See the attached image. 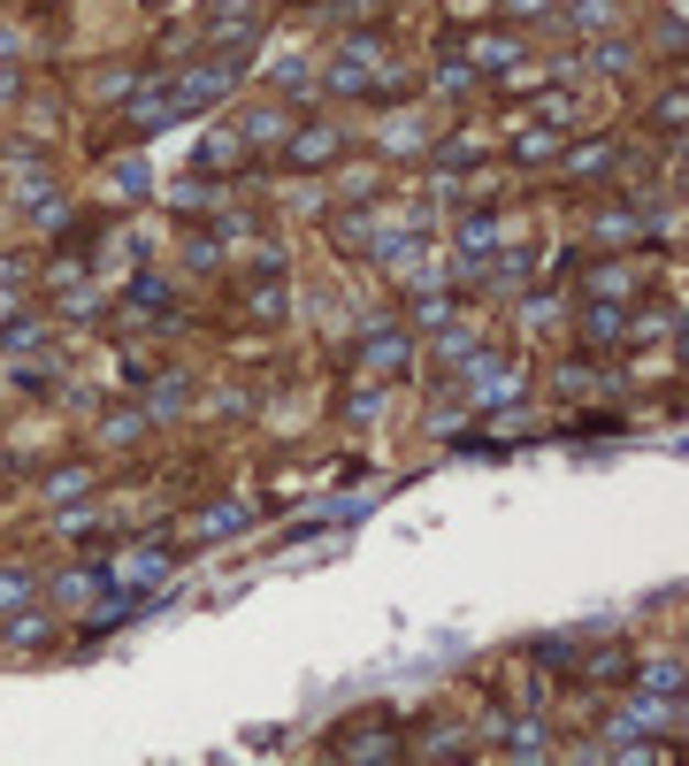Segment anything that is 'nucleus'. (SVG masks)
<instances>
[{
	"label": "nucleus",
	"mask_w": 689,
	"mask_h": 766,
	"mask_svg": "<svg viewBox=\"0 0 689 766\" xmlns=\"http://www.w3.org/2000/svg\"><path fill=\"white\" fill-rule=\"evenodd\" d=\"M238 77H245V62H238V54H199L192 69H176V77H169V100H176V116H199V108H222V100L238 93Z\"/></svg>",
	"instance_id": "1"
},
{
	"label": "nucleus",
	"mask_w": 689,
	"mask_h": 766,
	"mask_svg": "<svg viewBox=\"0 0 689 766\" xmlns=\"http://www.w3.org/2000/svg\"><path fill=\"white\" fill-rule=\"evenodd\" d=\"M100 583H108L116 598H139V591L169 583V552H162V544H131V552H116V560L100 568Z\"/></svg>",
	"instance_id": "2"
},
{
	"label": "nucleus",
	"mask_w": 689,
	"mask_h": 766,
	"mask_svg": "<svg viewBox=\"0 0 689 766\" xmlns=\"http://www.w3.org/2000/svg\"><path fill=\"white\" fill-rule=\"evenodd\" d=\"M322 85L330 93H375V46L368 39H344L338 54L322 62Z\"/></svg>",
	"instance_id": "3"
},
{
	"label": "nucleus",
	"mask_w": 689,
	"mask_h": 766,
	"mask_svg": "<svg viewBox=\"0 0 689 766\" xmlns=\"http://www.w3.org/2000/svg\"><path fill=\"white\" fill-rule=\"evenodd\" d=\"M123 123H131L139 139H154V131H169V123H184V116H176V100H169V77H154V85H139V93H131V108H123Z\"/></svg>",
	"instance_id": "4"
},
{
	"label": "nucleus",
	"mask_w": 689,
	"mask_h": 766,
	"mask_svg": "<svg viewBox=\"0 0 689 766\" xmlns=\"http://www.w3.org/2000/svg\"><path fill=\"white\" fill-rule=\"evenodd\" d=\"M406 360H414V337H406V330H368V337H360V368H368V376H398Z\"/></svg>",
	"instance_id": "5"
},
{
	"label": "nucleus",
	"mask_w": 689,
	"mask_h": 766,
	"mask_svg": "<svg viewBox=\"0 0 689 766\" xmlns=\"http://www.w3.org/2000/svg\"><path fill=\"white\" fill-rule=\"evenodd\" d=\"M338 123H299L292 139H284V153H292V169H322V161H338Z\"/></svg>",
	"instance_id": "6"
},
{
	"label": "nucleus",
	"mask_w": 689,
	"mask_h": 766,
	"mask_svg": "<svg viewBox=\"0 0 689 766\" xmlns=\"http://www.w3.org/2000/svg\"><path fill=\"white\" fill-rule=\"evenodd\" d=\"M575 330H582V345H621L628 314H621V300H590V306H575Z\"/></svg>",
	"instance_id": "7"
},
{
	"label": "nucleus",
	"mask_w": 689,
	"mask_h": 766,
	"mask_svg": "<svg viewBox=\"0 0 689 766\" xmlns=\"http://www.w3.org/2000/svg\"><path fill=\"white\" fill-rule=\"evenodd\" d=\"M284 139H292V116H284V108H245L238 147H284Z\"/></svg>",
	"instance_id": "8"
},
{
	"label": "nucleus",
	"mask_w": 689,
	"mask_h": 766,
	"mask_svg": "<svg viewBox=\"0 0 689 766\" xmlns=\"http://www.w3.org/2000/svg\"><path fill=\"white\" fill-rule=\"evenodd\" d=\"M590 238H598V246H628V238H652V215H644V207H613V215H598V223H590Z\"/></svg>",
	"instance_id": "9"
},
{
	"label": "nucleus",
	"mask_w": 689,
	"mask_h": 766,
	"mask_svg": "<svg viewBox=\"0 0 689 766\" xmlns=\"http://www.w3.org/2000/svg\"><path fill=\"white\" fill-rule=\"evenodd\" d=\"M514 62H521V39H499V31L468 46V69H475V77H506Z\"/></svg>",
	"instance_id": "10"
},
{
	"label": "nucleus",
	"mask_w": 689,
	"mask_h": 766,
	"mask_svg": "<svg viewBox=\"0 0 689 766\" xmlns=\"http://www.w3.org/2000/svg\"><path fill=\"white\" fill-rule=\"evenodd\" d=\"M582 62H590V69H598V77H621V69H628V62H636V46H628V39H621V31H598V39H590V46H582Z\"/></svg>",
	"instance_id": "11"
},
{
	"label": "nucleus",
	"mask_w": 689,
	"mask_h": 766,
	"mask_svg": "<svg viewBox=\"0 0 689 766\" xmlns=\"http://www.w3.org/2000/svg\"><path fill=\"white\" fill-rule=\"evenodd\" d=\"M452 246H460V261H491L499 253V215H468L452 230Z\"/></svg>",
	"instance_id": "12"
},
{
	"label": "nucleus",
	"mask_w": 689,
	"mask_h": 766,
	"mask_svg": "<svg viewBox=\"0 0 689 766\" xmlns=\"http://www.w3.org/2000/svg\"><path fill=\"white\" fill-rule=\"evenodd\" d=\"M628 729H675V698H652V690H644V698H628L613 736H628Z\"/></svg>",
	"instance_id": "13"
},
{
	"label": "nucleus",
	"mask_w": 689,
	"mask_h": 766,
	"mask_svg": "<svg viewBox=\"0 0 689 766\" xmlns=\"http://www.w3.org/2000/svg\"><path fill=\"white\" fill-rule=\"evenodd\" d=\"M613 169H621V153L605 147V139H598V147H575V153H567V176H575V184H605Z\"/></svg>",
	"instance_id": "14"
},
{
	"label": "nucleus",
	"mask_w": 689,
	"mask_h": 766,
	"mask_svg": "<svg viewBox=\"0 0 689 766\" xmlns=\"http://www.w3.org/2000/svg\"><path fill=\"white\" fill-rule=\"evenodd\" d=\"M245 521H253V506H238V498L230 506H199L192 514V537H238Z\"/></svg>",
	"instance_id": "15"
},
{
	"label": "nucleus",
	"mask_w": 689,
	"mask_h": 766,
	"mask_svg": "<svg viewBox=\"0 0 689 766\" xmlns=\"http://www.w3.org/2000/svg\"><path fill=\"white\" fill-rule=\"evenodd\" d=\"M590 682H598V690H621V682H636V651H628V644H605V651L590 659Z\"/></svg>",
	"instance_id": "16"
},
{
	"label": "nucleus",
	"mask_w": 689,
	"mask_h": 766,
	"mask_svg": "<svg viewBox=\"0 0 689 766\" xmlns=\"http://www.w3.org/2000/svg\"><path fill=\"white\" fill-rule=\"evenodd\" d=\"M330 752H338V759H391V736H383L375 721H360V729H344Z\"/></svg>",
	"instance_id": "17"
},
{
	"label": "nucleus",
	"mask_w": 689,
	"mask_h": 766,
	"mask_svg": "<svg viewBox=\"0 0 689 766\" xmlns=\"http://www.w3.org/2000/svg\"><path fill=\"white\" fill-rule=\"evenodd\" d=\"M108 184H116V192H123V199H146V192H154V184H162V176H154V161H139V153H123V161H116V169H108Z\"/></svg>",
	"instance_id": "18"
},
{
	"label": "nucleus",
	"mask_w": 689,
	"mask_h": 766,
	"mask_svg": "<svg viewBox=\"0 0 689 766\" xmlns=\"http://www.w3.org/2000/svg\"><path fill=\"white\" fill-rule=\"evenodd\" d=\"M238 131H215V139H199V153H192V169H199V176H222V169H230V161H238Z\"/></svg>",
	"instance_id": "19"
},
{
	"label": "nucleus",
	"mask_w": 689,
	"mask_h": 766,
	"mask_svg": "<svg viewBox=\"0 0 689 766\" xmlns=\"http://www.w3.org/2000/svg\"><path fill=\"white\" fill-rule=\"evenodd\" d=\"M567 23L575 31H613L621 23V0H567Z\"/></svg>",
	"instance_id": "20"
},
{
	"label": "nucleus",
	"mask_w": 689,
	"mask_h": 766,
	"mask_svg": "<svg viewBox=\"0 0 689 766\" xmlns=\"http://www.w3.org/2000/svg\"><path fill=\"white\" fill-rule=\"evenodd\" d=\"M475 353H483V345H475V330H452V322L437 330V360H445V368H468Z\"/></svg>",
	"instance_id": "21"
},
{
	"label": "nucleus",
	"mask_w": 689,
	"mask_h": 766,
	"mask_svg": "<svg viewBox=\"0 0 689 766\" xmlns=\"http://www.w3.org/2000/svg\"><path fill=\"white\" fill-rule=\"evenodd\" d=\"M636 682L652 698H682V659H652V667H636Z\"/></svg>",
	"instance_id": "22"
},
{
	"label": "nucleus",
	"mask_w": 689,
	"mask_h": 766,
	"mask_svg": "<svg viewBox=\"0 0 689 766\" xmlns=\"http://www.w3.org/2000/svg\"><path fill=\"white\" fill-rule=\"evenodd\" d=\"M0 345L8 353H31V345H46V322L39 314H15V322H0Z\"/></svg>",
	"instance_id": "23"
},
{
	"label": "nucleus",
	"mask_w": 689,
	"mask_h": 766,
	"mask_svg": "<svg viewBox=\"0 0 689 766\" xmlns=\"http://www.w3.org/2000/svg\"><path fill=\"white\" fill-rule=\"evenodd\" d=\"M85 490H92V483H85V467H54V475H46V498H54V506H77Z\"/></svg>",
	"instance_id": "24"
},
{
	"label": "nucleus",
	"mask_w": 689,
	"mask_h": 766,
	"mask_svg": "<svg viewBox=\"0 0 689 766\" xmlns=\"http://www.w3.org/2000/svg\"><path fill=\"white\" fill-rule=\"evenodd\" d=\"M307 85H315V62L307 54H284L276 62V93H307Z\"/></svg>",
	"instance_id": "25"
},
{
	"label": "nucleus",
	"mask_w": 689,
	"mask_h": 766,
	"mask_svg": "<svg viewBox=\"0 0 689 766\" xmlns=\"http://www.w3.org/2000/svg\"><path fill=\"white\" fill-rule=\"evenodd\" d=\"M414 322H422V330H445V322H452V300H445V292H414Z\"/></svg>",
	"instance_id": "26"
},
{
	"label": "nucleus",
	"mask_w": 689,
	"mask_h": 766,
	"mask_svg": "<svg viewBox=\"0 0 689 766\" xmlns=\"http://www.w3.org/2000/svg\"><path fill=\"white\" fill-rule=\"evenodd\" d=\"M636 284V269H590V300H621Z\"/></svg>",
	"instance_id": "27"
},
{
	"label": "nucleus",
	"mask_w": 689,
	"mask_h": 766,
	"mask_svg": "<svg viewBox=\"0 0 689 766\" xmlns=\"http://www.w3.org/2000/svg\"><path fill=\"white\" fill-rule=\"evenodd\" d=\"M559 153V131H521L514 139V161H551Z\"/></svg>",
	"instance_id": "28"
},
{
	"label": "nucleus",
	"mask_w": 689,
	"mask_h": 766,
	"mask_svg": "<svg viewBox=\"0 0 689 766\" xmlns=\"http://www.w3.org/2000/svg\"><path fill=\"white\" fill-rule=\"evenodd\" d=\"M23 598H31V575H23V568H0V621L23 606Z\"/></svg>",
	"instance_id": "29"
},
{
	"label": "nucleus",
	"mask_w": 689,
	"mask_h": 766,
	"mask_svg": "<svg viewBox=\"0 0 689 766\" xmlns=\"http://www.w3.org/2000/svg\"><path fill=\"white\" fill-rule=\"evenodd\" d=\"M139 430H146V414H139V407H116V414H108V438H116V445H131Z\"/></svg>",
	"instance_id": "30"
},
{
	"label": "nucleus",
	"mask_w": 689,
	"mask_h": 766,
	"mask_svg": "<svg viewBox=\"0 0 689 766\" xmlns=\"http://www.w3.org/2000/svg\"><path fill=\"white\" fill-rule=\"evenodd\" d=\"M8 636L15 644H46V613H8Z\"/></svg>",
	"instance_id": "31"
},
{
	"label": "nucleus",
	"mask_w": 689,
	"mask_h": 766,
	"mask_svg": "<svg viewBox=\"0 0 689 766\" xmlns=\"http://www.w3.org/2000/svg\"><path fill=\"white\" fill-rule=\"evenodd\" d=\"M162 300H169V284H162V277H139V284H131V306H139V314H146V306L162 314Z\"/></svg>",
	"instance_id": "32"
},
{
	"label": "nucleus",
	"mask_w": 689,
	"mask_h": 766,
	"mask_svg": "<svg viewBox=\"0 0 689 766\" xmlns=\"http://www.w3.org/2000/svg\"><path fill=\"white\" fill-rule=\"evenodd\" d=\"M506 752H514V759H544V729H536V721H521V729H514V744H506Z\"/></svg>",
	"instance_id": "33"
},
{
	"label": "nucleus",
	"mask_w": 689,
	"mask_h": 766,
	"mask_svg": "<svg viewBox=\"0 0 689 766\" xmlns=\"http://www.w3.org/2000/svg\"><path fill=\"white\" fill-rule=\"evenodd\" d=\"M176 407H184V376H162V391H154V407H146V422H154V414H176Z\"/></svg>",
	"instance_id": "34"
},
{
	"label": "nucleus",
	"mask_w": 689,
	"mask_h": 766,
	"mask_svg": "<svg viewBox=\"0 0 689 766\" xmlns=\"http://www.w3.org/2000/svg\"><path fill=\"white\" fill-rule=\"evenodd\" d=\"M559 0H506V23H544Z\"/></svg>",
	"instance_id": "35"
},
{
	"label": "nucleus",
	"mask_w": 689,
	"mask_h": 766,
	"mask_svg": "<svg viewBox=\"0 0 689 766\" xmlns=\"http://www.w3.org/2000/svg\"><path fill=\"white\" fill-rule=\"evenodd\" d=\"M652 123H659V131H667V139H675V131H682V93H667V100H659V108H652Z\"/></svg>",
	"instance_id": "36"
},
{
	"label": "nucleus",
	"mask_w": 689,
	"mask_h": 766,
	"mask_svg": "<svg viewBox=\"0 0 689 766\" xmlns=\"http://www.w3.org/2000/svg\"><path fill=\"white\" fill-rule=\"evenodd\" d=\"M437 85H445V93H468V85H475V69H468V62H445V69H437Z\"/></svg>",
	"instance_id": "37"
},
{
	"label": "nucleus",
	"mask_w": 689,
	"mask_h": 766,
	"mask_svg": "<svg viewBox=\"0 0 689 766\" xmlns=\"http://www.w3.org/2000/svg\"><path fill=\"white\" fill-rule=\"evenodd\" d=\"M253 314H261V322H276V314H284V284H269V292H253Z\"/></svg>",
	"instance_id": "38"
},
{
	"label": "nucleus",
	"mask_w": 689,
	"mask_h": 766,
	"mask_svg": "<svg viewBox=\"0 0 689 766\" xmlns=\"http://www.w3.org/2000/svg\"><path fill=\"white\" fill-rule=\"evenodd\" d=\"M23 314V300H15V284H0V322H15Z\"/></svg>",
	"instance_id": "39"
},
{
	"label": "nucleus",
	"mask_w": 689,
	"mask_h": 766,
	"mask_svg": "<svg viewBox=\"0 0 689 766\" xmlns=\"http://www.w3.org/2000/svg\"><path fill=\"white\" fill-rule=\"evenodd\" d=\"M207 8H222V15H245V8H253V0H207Z\"/></svg>",
	"instance_id": "40"
},
{
	"label": "nucleus",
	"mask_w": 689,
	"mask_h": 766,
	"mask_svg": "<svg viewBox=\"0 0 689 766\" xmlns=\"http://www.w3.org/2000/svg\"><path fill=\"white\" fill-rule=\"evenodd\" d=\"M8 54H15V31H0V62H8Z\"/></svg>",
	"instance_id": "41"
}]
</instances>
